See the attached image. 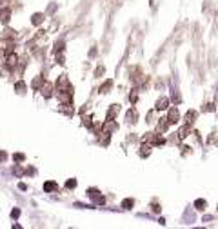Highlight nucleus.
Instances as JSON below:
<instances>
[{
    "instance_id": "20e7f679",
    "label": "nucleus",
    "mask_w": 218,
    "mask_h": 229,
    "mask_svg": "<svg viewBox=\"0 0 218 229\" xmlns=\"http://www.w3.org/2000/svg\"><path fill=\"white\" fill-rule=\"evenodd\" d=\"M124 206H126V207H129V206H133V200H126V202H124Z\"/></svg>"
},
{
    "instance_id": "7ed1b4c3",
    "label": "nucleus",
    "mask_w": 218,
    "mask_h": 229,
    "mask_svg": "<svg viewBox=\"0 0 218 229\" xmlns=\"http://www.w3.org/2000/svg\"><path fill=\"white\" fill-rule=\"evenodd\" d=\"M196 206H198V209H204V207H206V202H202V200H198V202H196Z\"/></svg>"
},
{
    "instance_id": "f257e3e1",
    "label": "nucleus",
    "mask_w": 218,
    "mask_h": 229,
    "mask_svg": "<svg viewBox=\"0 0 218 229\" xmlns=\"http://www.w3.org/2000/svg\"><path fill=\"white\" fill-rule=\"evenodd\" d=\"M166 107H167V100L166 98H162V100L156 102V109H166Z\"/></svg>"
},
{
    "instance_id": "f03ea898",
    "label": "nucleus",
    "mask_w": 218,
    "mask_h": 229,
    "mask_svg": "<svg viewBox=\"0 0 218 229\" xmlns=\"http://www.w3.org/2000/svg\"><path fill=\"white\" fill-rule=\"evenodd\" d=\"M44 187H45V189L49 191V189H55V184H53V182H47V184H45Z\"/></svg>"
}]
</instances>
